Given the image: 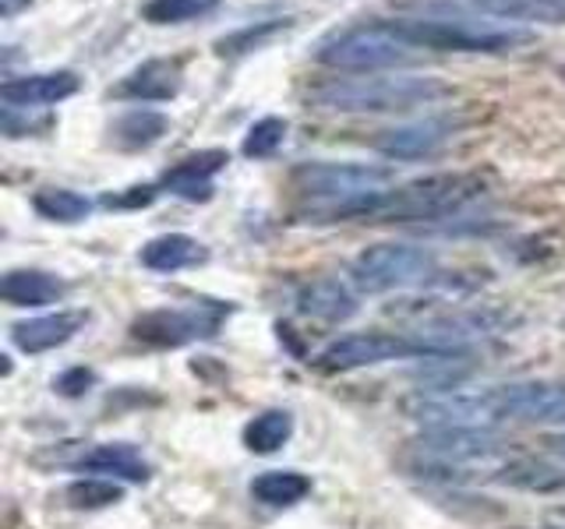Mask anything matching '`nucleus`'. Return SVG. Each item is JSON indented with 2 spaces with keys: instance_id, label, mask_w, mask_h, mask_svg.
I'll list each match as a JSON object with an SVG mask.
<instances>
[{
  "instance_id": "obj_33",
  "label": "nucleus",
  "mask_w": 565,
  "mask_h": 529,
  "mask_svg": "<svg viewBox=\"0 0 565 529\" xmlns=\"http://www.w3.org/2000/svg\"><path fill=\"white\" fill-rule=\"evenodd\" d=\"M558 445H562V449H565V434H562V441H558Z\"/></svg>"
},
{
  "instance_id": "obj_3",
  "label": "nucleus",
  "mask_w": 565,
  "mask_h": 529,
  "mask_svg": "<svg viewBox=\"0 0 565 529\" xmlns=\"http://www.w3.org/2000/svg\"><path fill=\"white\" fill-rule=\"evenodd\" d=\"M411 50L414 46H406L385 22H371L326 35L315 46V61L332 71H347V75H379L385 67L414 64Z\"/></svg>"
},
{
  "instance_id": "obj_31",
  "label": "nucleus",
  "mask_w": 565,
  "mask_h": 529,
  "mask_svg": "<svg viewBox=\"0 0 565 529\" xmlns=\"http://www.w3.org/2000/svg\"><path fill=\"white\" fill-rule=\"evenodd\" d=\"M156 184H135L128 191H120V194H103V205L106 208H146L156 202Z\"/></svg>"
},
{
  "instance_id": "obj_5",
  "label": "nucleus",
  "mask_w": 565,
  "mask_h": 529,
  "mask_svg": "<svg viewBox=\"0 0 565 529\" xmlns=\"http://www.w3.org/2000/svg\"><path fill=\"white\" fill-rule=\"evenodd\" d=\"M350 276L364 293L414 290L438 276V258L411 244H375L358 255Z\"/></svg>"
},
{
  "instance_id": "obj_15",
  "label": "nucleus",
  "mask_w": 565,
  "mask_h": 529,
  "mask_svg": "<svg viewBox=\"0 0 565 529\" xmlns=\"http://www.w3.org/2000/svg\"><path fill=\"white\" fill-rule=\"evenodd\" d=\"M226 163H230L226 149L191 152L181 159V163H173L163 173V187L181 194V198H188V202H209L212 198V176H216L220 170H226Z\"/></svg>"
},
{
  "instance_id": "obj_20",
  "label": "nucleus",
  "mask_w": 565,
  "mask_h": 529,
  "mask_svg": "<svg viewBox=\"0 0 565 529\" xmlns=\"http://www.w3.org/2000/svg\"><path fill=\"white\" fill-rule=\"evenodd\" d=\"M138 258L152 272H181V269H191V264H202L209 251L188 234H163L141 247Z\"/></svg>"
},
{
  "instance_id": "obj_19",
  "label": "nucleus",
  "mask_w": 565,
  "mask_h": 529,
  "mask_svg": "<svg viewBox=\"0 0 565 529\" xmlns=\"http://www.w3.org/2000/svg\"><path fill=\"white\" fill-rule=\"evenodd\" d=\"M78 469L88 473H106V476H117V481H128V484H146L152 476V466L141 458V452L128 441H114V445H96L93 452H85L78 458Z\"/></svg>"
},
{
  "instance_id": "obj_8",
  "label": "nucleus",
  "mask_w": 565,
  "mask_h": 529,
  "mask_svg": "<svg viewBox=\"0 0 565 529\" xmlns=\"http://www.w3.org/2000/svg\"><path fill=\"white\" fill-rule=\"evenodd\" d=\"M411 357H441V353L424 343L420 335H393V332H358V335H343V339L329 343L318 353V367L326 370H358L371 364H385V360H411Z\"/></svg>"
},
{
  "instance_id": "obj_12",
  "label": "nucleus",
  "mask_w": 565,
  "mask_h": 529,
  "mask_svg": "<svg viewBox=\"0 0 565 529\" xmlns=\"http://www.w3.org/2000/svg\"><path fill=\"white\" fill-rule=\"evenodd\" d=\"M82 88L75 71H50V75H25V78H8L0 85V99L11 110H35V106H53L75 96Z\"/></svg>"
},
{
  "instance_id": "obj_13",
  "label": "nucleus",
  "mask_w": 565,
  "mask_h": 529,
  "mask_svg": "<svg viewBox=\"0 0 565 529\" xmlns=\"http://www.w3.org/2000/svg\"><path fill=\"white\" fill-rule=\"evenodd\" d=\"M184 85V71L181 61L170 57H156L135 67L128 78H124L110 96L117 99H135V102H170Z\"/></svg>"
},
{
  "instance_id": "obj_18",
  "label": "nucleus",
  "mask_w": 565,
  "mask_h": 529,
  "mask_svg": "<svg viewBox=\"0 0 565 529\" xmlns=\"http://www.w3.org/2000/svg\"><path fill=\"white\" fill-rule=\"evenodd\" d=\"M297 307L300 314L318 317V322L340 325L347 317L358 314V296H353L340 279H315L311 287L300 290Z\"/></svg>"
},
{
  "instance_id": "obj_16",
  "label": "nucleus",
  "mask_w": 565,
  "mask_h": 529,
  "mask_svg": "<svg viewBox=\"0 0 565 529\" xmlns=\"http://www.w3.org/2000/svg\"><path fill=\"white\" fill-rule=\"evenodd\" d=\"M88 311H57L43 317H29V322L11 325V343L22 353H46L71 343L85 328Z\"/></svg>"
},
{
  "instance_id": "obj_6",
  "label": "nucleus",
  "mask_w": 565,
  "mask_h": 529,
  "mask_svg": "<svg viewBox=\"0 0 565 529\" xmlns=\"http://www.w3.org/2000/svg\"><path fill=\"white\" fill-rule=\"evenodd\" d=\"M406 46L414 50H456V53H502L526 43V32L481 29L470 22H428V18H399L385 22Z\"/></svg>"
},
{
  "instance_id": "obj_32",
  "label": "nucleus",
  "mask_w": 565,
  "mask_h": 529,
  "mask_svg": "<svg viewBox=\"0 0 565 529\" xmlns=\"http://www.w3.org/2000/svg\"><path fill=\"white\" fill-rule=\"evenodd\" d=\"M29 4H32V0H0V14H4V18H14L18 11L29 8Z\"/></svg>"
},
{
  "instance_id": "obj_9",
  "label": "nucleus",
  "mask_w": 565,
  "mask_h": 529,
  "mask_svg": "<svg viewBox=\"0 0 565 529\" xmlns=\"http://www.w3.org/2000/svg\"><path fill=\"white\" fill-rule=\"evenodd\" d=\"M406 410L420 420L424 428L431 431H449V428H467V431H481L488 423H499V399H494V388L488 392H473V396H431V399H414Z\"/></svg>"
},
{
  "instance_id": "obj_27",
  "label": "nucleus",
  "mask_w": 565,
  "mask_h": 529,
  "mask_svg": "<svg viewBox=\"0 0 565 529\" xmlns=\"http://www.w3.org/2000/svg\"><path fill=\"white\" fill-rule=\"evenodd\" d=\"M220 8V0H149L141 18L152 25H184L191 18H205Z\"/></svg>"
},
{
  "instance_id": "obj_29",
  "label": "nucleus",
  "mask_w": 565,
  "mask_h": 529,
  "mask_svg": "<svg viewBox=\"0 0 565 529\" xmlns=\"http://www.w3.org/2000/svg\"><path fill=\"white\" fill-rule=\"evenodd\" d=\"M287 141V120L282 117H262L258 123H252V131L244 134L241 152L247 159H269L279 152V145Z\"/></svg>"
},
{
  "instance_id": "obj_22",
  "label": "nucleus",
  "mask_w": 565,
  "mask_h": 529,
  "mask_svg": "<svg viewBox=\"0 0 565 529\" xmlns=\"http://www.w3.org/2000/svg\"><path fill=\"white\" fill-rule=\"evenodd\" d=\"M456 4L477 8L494 18H512V22H544V25L565 22V0H456Z\"/></svg>"
},
{
  "instance_id": "obj_14",
  "label": "nucleus",
  "mask_w": 565,
  "mask_h": 529,
  "mask_svg": "<svg viewBox=\"0 0 565 529\" xmlns=\"http://www.w3.org/2000/svg\"><path fill=\"white\" fill-rule=\"evenodd\" d=\"M417 449L424 455L441 458V463H481V458L499 455L505 445H502V438L488 434L484 428L481 431L449 428V431H428L417 441Z\"/></svg>"
},
{
  "instance_id": "obj_34",
  "label": "nucleus",
  "mask_w": 565,
  "mask_h": 529,
  "mask_svg": "<svg viewBox=\"0 0 565 529\" xmlns=\"http://www.w3.org/2000/svg\"><path fill=\"white\" fill-rule=\"evenodd\" d=\"M562 78H565V67H562Z\"/></svg>"
},
{
  "instance_id": "obj_1",
  "label": "nucleus",
  "mask_w": 565,
  "mask_h": 529,
  "mask_svg": "<svg viewBox=\"0 0 565 529\" xmlns=\"http://www.w3.org/2000/svg\"><path fill=\"white\" fill-rule=\"evenodd\" d=\"M481 191H484V181L477 173H435V176H420V181L403 184L396 191L367 194V198L332 212L329 223H343V219H375V223L446 219L452 212L467 208Z\"/></svg>"
},
{
  "instance_id": "obj_4",
  "label": "nucleus",
  "mask_w": 565,
  "mask_h": 529,
  "mask_svg": "<svg viewBox=\"0 0 565 529\" xmlns=\"http://www.w3.org/2000/svg\"><path fill=\"white\" fill-rule=\"evenodd\" d=\"M388 181H393V170L361 163H305L290 173L294 191L311 202V216L322 219L382 191Z\"/></svg>"
},
{
  "instance_id": "obj_11",
  "label": "nucleus",
  "mask_w": 565,
  "mask_h": 529,
  "mask_svg": "<svg viewBox=\"0 0 565 529\" xmlns=\"http://www.w3.org/2000/svg\"><path fill=\"white\" fill-rule=\"evenodd\" d=\"M459 131V120L452 117H424L403 128H388L371 138V149L388 155V159H424L435 155L441 145H449Z\"/></svg>"
},
{
  "instance_id": "obj_24",
  "label": "nucleus",
  "mask_w": 565,
  "mask_h": 529,
  "mask_svg": "<svg viewBox=\"0 0 565 529\" xmlns=\"http://www.w3.org/2000/svg\"><path fill=\"white\" fill-rule=\"evenodd\" d=\"M294 434V417L287 410H265L244 428V445L255 455H273L290 441Z\"/></svg>"
},
{
  "instance_id": "obj_30",
  "label": "nucleus",
  "mask_w": 565,
  "mask_h": 529,
  "mask_svg": "<svg viewBox=\"0 0 565 529\" xmlns=\"http://www.w3.org/2000/svg\"><path fill=\"white\" fill-rule=\"evenodd\" d=\"M93 385H96V370L93 367H71L57 381H53V388H57L64 399H82Z\"/></svg>"
},
{
  "instance_id": "obj_21",
  "label": "nucleus",
  "mask_w": 565,
  "mask_h": 529,
  "mask_svg": "<svg viewBox=\"0 0 565 529\" xmlns=\"http://www.w3.org/2000/svg\"><path fill=\"white\" fill-rule=\"evenodd\" d=\"M170 120L159 110H128L110 123V141L120 152H141L167 134Z\"/></svg>"
},
{
  "instance_id": "obj_26",
  "label": "nucleus",
  "mask_w": 565,
  "mask_h": 529,
  "mask_svg": "<svg viewBox=\"0 0 565 529\" xmlns=\"http://www.w3.org/2000/svg\"><path fill=\"white\" fill-rule=\"evenodd\" d=\"M290 25H294L290 18H269V22L244 25V29H237V32L223 35V40H216V53H220V57H244V53L269 46V43L276 40V35H282Z\"/></svg>"
},
{
  "instance_id": "obj_17",
  "label": "nucleus",
  "mask_w": 565,
  "mask_h": 529,
  "mask_svg": "<svg viewBox=\"0 0 565 529\" xmlns=\"http://www.w3.org/2000/svg\"><path fill=\"white\" fill-rule=\"evenodd\" d=\"M67 293V282L43 269H11L0 279V296L11 307H46Z\"/></svg>"
},
{
  "instance_id": "obj_23",
  "label": "nucleus",
  "mask_w": 565,
  "mask_h": 529,
  "mask_svg": "<svg viewBox=\"0 0 565 529\" xmlns=\"http://www.w3.org/2000/svg\"><path fill=\"white\" fill-rule=\"evenodd\" d=\"M308 490H311V481L297 469H269L252 481V498L269 508L297 505L300 498H308Z\"/></svg>"
},
{
  "instance_id": "obj_25",
  "label": "nucleus",
  "mask_w": 565,
  "mask_h": 529,
  "mask_svg": "<svg viewBox=\"0 0 565 529\" xmlns=\"http://www.w3.org/2000/svg\"><path fill=\"white\" fill-rule=\"evenodd\" d=\"M32 208L50 223H82L93 212V202L67 187H43L32 194Z\"/></svg>"
},
{
  "instance_id": "obj_2",
  "label": "nucleus",
  "mask_w": 565,
  "mask_h": 529,
  "mask_svg": "<svg viewBox=\"0 0 565 529\" xmlns=\"http://www.w3.org/2000/svg\"><path fill=\"white\" fill-rule=\"evenodd\" d=\"M449 96V85L438 78L414 75H361V78H329L315 85L308 102L332 114H406L417 106H431Z\"/></svg>"
},
{
  "instance_id": "obj_28",
  "label": "nucleus",
  "mask_w": 565,
  "mask_h": 529,
  "mask_svg": "<svg viewBox=\"0 0 565 529\" xmlns=\"http://www.w3.org/2000/svg\"><path fill=\"white\" fill-rule=\"evenodd\" d=\"M124 498V490L114 481H75L64 487V501L78 511H96V508H110Z\"/></svg>"
},
{
  "instance_id": "obj_10",
  "label": "nucleus",
  "mask_w": 565,
  "mask_h": 529,
  "mask_svg": "<svg viewBox=\"0 0 565 529\" xmlns=\"http://www.w3.org/2000/svg\"><path fill=\"white\" fill-rule=\"evenodd\" d=\"M502 420L520 423H565V385L555 381H523L494 388Z\"/></svg>"
},
{
  "instance_id": "obj_35",
  "label": "nucleus",
  "mask_w": 565,
  "mask_h": 529,
  "mask_svg": "<svg viewBox=\"0 0 565 529\" xmlns=\"http://www.w3.org/2000/svg\"><path fill=\"white\" fill-rule=\"evenodd\" d=\"M562 519H565V508H562Z\"/></svg>"
},
{
  "instance_id": "obj_7",
  "label": "nucleus",
  "mask_w": 565,
  "mask_h": 529,
  "mask_svg": "<svg viewBox=\"0 0 565 529\" xmlns=\"http://www.w3.org/2000/svg\"><path fill=\"white\" fill-rule=\"evenodd\" d=\"M230 311H234V304H220V300H202V304H188V307H156L135 317L131 335L138 343L159 349L188 346L199 339H212Z\"/></svg>"
}]
</instances>
